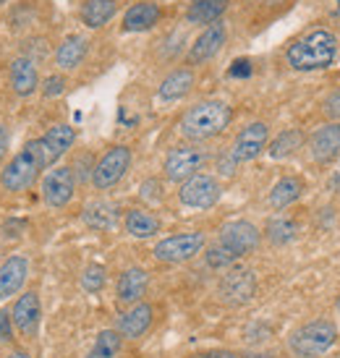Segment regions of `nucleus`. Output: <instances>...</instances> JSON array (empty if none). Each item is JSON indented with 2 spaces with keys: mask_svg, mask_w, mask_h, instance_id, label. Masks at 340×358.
I'll list each match as a JSON object with an SVG mask.
<instances>
[{
  "mask_svg": "<svg viewBox=\"0 0 340 358\" xmlns=\"http://www.w3.org/2000/svg\"><path fill=\"white\" fill-rule=\"evenodd\" d=\"M338 308H340V299H338Z\"/></svg>",
  "mask_w": 340,
  "mask_h": 358,
  "instance_id": "nucleus-42",
  "label": "nucleus"
},
{
  "mask_svg": "<svg viewBox=\"0 0 340 358\" xmlns=\"http://www.w3.org/2000/svg\"><path fill=\"white\" fill-rule=\"evenodd\" d=\"M37 141H40L42 162H45V170H48V168H52L71 147H73L76 131H73V126H69V123H58V126H52V129Z\"/></svg>",
  "mask_w": 340,
  "mask_h": 358,
  "instance_id": "nucleus-14",
  "label": "nucleus"
},
{
  "mask_svg": "<svg viewBox=\"0 0 340 358\" xmlns=\"http://www.w3.org/2000/svg\"><path fill=\"white\" fill-rule=\"evenodd\" d=\"M267 139H270V129H267V123H249L246 129L239 131V136L233 141V159L236 162H251V159H257L264 152L267 147Z\"/></svg>",
  "mask_w": 340,
  "mask_h": 358,
  "instance_id": "nucleus-13",
  "label": "nucleus"
},
{
  "mask_svg": "<svg viewBox=\"0 0 340 358\" xmlns=\"http://www.w3.org/2000/svg\"><path fill=\"white\" fill-rule=\"evenodd\" d=\"M230 73H233V76H249L251 73L249 60H236V63H233V69H230Z\"/></svg>",
  "mask_w": 340,
  "mask_h": 358,
  "instance_id": "nucleus-40",
  "label": "nucleus"
},
{
  "mask_svg": "<svg viewBox=\"0 0 340 358\" xmlns=\"http://www.w3.org/2000/svg\"><path fill=\"white\" fill-rule=\"evenodd\" d=\"M40 191H42V199H45L48 207H52V209L66 207V204L73 199V191H76V176H73V168H66V165L50 168L45 176H42Z\"/></svg>",
  "mask_w": 340,
  "mask_h": 358,
  "instance_id": "nucleus-9",
  "label": "nucleus"
},
{
  "mask_svg": "<svg viewBox=\"0 0 340 358\" xmlns=\"http://www.w3.org/2000/svg\"><path fill=\"white\" fill-rule=\"evenodd\" d=\"M222 45H225V24L215 21V24H210V27L197 37V42L191 45L189 63L191 66H199V63H204V60L215 58V55L220 52Z\"/></svg>",
  "mask_w": 340,
  "mask_h": 358,
  "instance_id": "nucleus-17",
  "label": "nucleus"
},
{
  "mask_svg": "<svg viewBox=\"0 0 340 358\" xmlns=\"http://www.w3.org/2000/svg\"><path fill=\"white\" fill-rule=\"evenodd\" d=\"M29 278V259L16 254L0 264V301L16 296Z\"/></svg>",
  "mask_w": 340,
  "mask_h": 358,
  "instance_id": "nucleus-16",
  "label": "nucleus"
},
{
  "mask_svg": "<svg viewBox=\"0 0 340 358\" xmlns=\"http://www.w3.org/2000/svg\"><path fill=\"white\" fill-rule=\"evenodd\" d=\"M13 340V319L8 308H0V343Z\"/></svg>",
  "mask_w": 340,
  "mask_h": 358,
  "instance_id": "nucleus-35",
  "label": "nucleus"
},
{
  "mask_svg": "<svg viewBox=\"0 0 340 358\" xmlns=\"http://www.w3.org/2000/svg\"><path fill=\"white\" fill-rule=\"evenodd\" d=\"M204 243H207V238H204V233H199V230H194V233H176V236H168L160 243H155L152 254H155L157 262L183 264V262L194 259L197 254H201Z\"/></svg>",
  "mask_w": 340,
  "mask_h": 358,
  "instance_id": "nucleus-5",
  "label": "nucleus"
},
{
  "mask_svg": "<svg viewBox=\"0 0 340 358\" xmlns=\"http://www.w3.org/2000/svg\"><path fill=\"white\" fill-rule=\"evenodd\" d=\"M218 290H220V299L225 303H230V306H243V303H249L257 296V278L246 267L228 269L222 275Z\"/></svg>",
  "mask_w": 340,
  "mask_h": 358,
  "instance_id": "nucleus-12",
  "label": "nucleus"
},
{
  "mask_svg": "<svg viewBox=\"0 0 340 358\" xmlns=\"http://www.w3.org/2000/svg\"><path fill=\"white\" fill-rule=\"evenodd\" d=\"M230 120H233V110H230L228 102L204 100V102H197L194 108H189L183 113L178 129L186 139L204 141L222 134L230 126Z\"/></svg>",
  "mask_w": 340,
  "mask_h": 358,
  "instance_id": "nucleus-1",
  "label": "nucleus"
},
{
  "mask_svg": "<svg viewBox=\"0 0 340 358\" xmlns=\"http://www.w3.org/2000/svg\"><path fill=\"white\" fill-rule=\"evenodd\" d=\"M191 87H194V71L178 69L162 79L160 90H157V97L165 102H176V100H180V97H186L191 92Z\"/></svg>",
  "mask_w": 340,
  "mask_h": 358,
  "instance_id": "nucleus-24",
  "label": "nucleus"
},
{
  "mask_svg": "<svg viewBox=\"0 0 340 358\" xmlns=\"http://www.w3.org/2000/svg\"><path fill=\"white\" fill-rule=\"evenodd\" d=\"M204 259H207V264H210L212 269H228L233 267L239 259L233 257L228 249H222L220 243H215V246H210L207 249V254H204Z\"/></svg>",
  "mask_w": 340,
  "mask_h": 358,
  "instance_id": "nucleus-32",
  "label": "nucleus"
},
{
  "mask_svg": "<svg viewBox=\"0 0 340 358\" xmlns=\"http://www.w3.org/2000/svg\"><path fill=\"white\" fill-rule=\"evenodd\" d=\"M131 168V150L129 147H111L105 152L97 165L92 168V186L97 191H108L115 183H120V178L126 176V170Z\"/></svg>",
  "mask_w": 340,
  "mask_h": 358,
  "instance_id": "nucleus-7",
  "label": "nucleus"
},
{
  "mask_svg": "<svg viewBox=\"0 0 340 358\" xmlns=\"http://www.w3.org/2000/svg\"><path fill=\"white\" fill-rule=\"evenodd\" d=\"M8 81L16 97H31V94L37 92V87H40V71H37L34 58L19 55V58L10 60Z\"/></svg>",
  "mask_w": 340,
  "mask_h": 358,
  "instance_id": "nucleus-15",
  "label": "nucleus"
},
{
  "mask_svg": "<svg viewBox=\"0 0 340 358\" xmlns=\"http://www.w3.org/2000/svg\"><path fill=\"white\" fill-rule=\"evenodd\" d=\"M120 343H123V338H120L118 329H102L92 350L87 353V358H115L120 350Z\"/></svg>",
  "mask_w": 340,
  "mask_h": 358,
  "instance_id": "nucleus-29",
  "label": "nucleus"
},
{
  "mask_svg": "<svg viewBox=\"0 0 340 358\" xmlns=\"http://www.w3.org/2000/svg\"><path fill=\"white\" fill-rule=\"evenodd\" d=\"M42 170H45L42 150L40 141L34 139L29 144H24V150L16 152L8 165L0 170V189L6 194H24L37 183Z\"/></svg>",
  "mask_w": 340,
  "mask_h": 358,
  "instance_id": "nucleus-3",
  "label": "nucleus"
},
{
  "mask_svg": "<svg viewBox=\"0 0 340 358\" xmlns=\"http://www.w3.org/2000/svg\"><path fill=\"white\" fill-rule=\"evenodd\" d=\"M63 92H66V76H60V73H52V76H48V79H45V84H42V94H45L48 100L58 97V94H63Z\"/></svg>",
  "mask_w": 340,
  "mask_h": 358,
  "instance_id": "nucleus-34",
  "label": "nucleus"
},
{
  "mask_svg": "<svg viewBox=\"0 0 340 358\" xmlns=\"http://www.w3.org/2000/svg\"><path fill=\"white\" fill-rule=\"evenodd\" d=\"M87 50H90V42L79 37V34H71L58 45L55 50V66L60 71H73L81 66V60L87 58Z\"/></svg>",
  "mask_w": 340,
  "mask_h": 358,
  "instance_id": "nucleus-22",
  "label": "nucleus"
},
{
  "mask_svg": "<svg viewBox=\"0 0 340 358\" xmlns=\"http://www.w3.org/2000/svg\"><path fill=\"white\" fill-rule=\"evenodd\" d=\"M141 196L144 199H150V201H160L162 199V186H160V180H144L141 183Z\"/></svg>",
  "mask_w": 340,
  "mask_h": 358,
  "instance_id": "nucleus-36",
  "label": "nucleus"
},
{
  "mask_svg": "<svg viewBox=\"0 0 340 358\" xmlns=\"http://www.w3.org/2000/svg\"><path fill=\"white\" fill-rule=\"evenodd\" d=\"M152 324V306L150 303H134V306L126 311V314H120L118 319V332H120V338H126V340H136L141 338L147 329H150Z\"/></svg>",
  "mask_w": 340,
  "mask_h": 358,
  "instance_id": "nucleus-20",
  "label": "nucleus"
},
{
  "mask_svg": "<svg viewBox=\"0 0 340 358\" xmlns=\"http://www.w3.org/2000/svg\"><path fill=\"white\" fill-rule=\"evenodd\" d=\"M335 55H338V40H335V34L317 29L293 42L288 48V52H285V60H288L290 69L296 71H320L332 66Z\"/></svg>",
  "mask_w": 340,
  "mask_h": 358,
  "instance_id": "nucleus-2",
  "label": "nucleus"
},
{
  "mask_svg": "<svg viewBox=\"0 0 340 358\" xmlns=\"http://www.w3.org/2000/svg\"><path fill=\"white\" fill-rule=\"evenodd\" d=\"M338 338V327L330 319H314L301 324L293 335L288 338V348L296 358H317L335 345Z\"/></svg>",
  "mask_w": 340,
  "mask_h": 358,
  "instance_id": "nucleus-4",
  "label": "nucleus"
},
{
  "mask_svg": "<svg viewBox=\"0 0 340 358\" xmlns=\"http://www.w3.org/2000/svg\"><path fill=\"white\" fill-rule=\"evenodd\" d=\"M115 10H118L115 0H84V6H81V24L87 29H100V27H105L115 16Z\"/></svg>",
  "mask_w": 340,
  "mask_h": 358,
  "instance_id": "nucleus-26",
  "label": "nucleus"
},
{
  "mask_svg": "<svg viewBox=\"0 0 340 358\" xmlns=\"http://www.w3.org/2000/svg\"><path fill=\"white\" fill-rule=\"evenodd\" d=\"M0 3H3V0H0Z\"/></svg>",
  "mask_w": 340,
  "mask_h": 358,
  "instance_id": "nucleus-43",
  "label": "nucleus"
},
{
  "mask_svg": "<svg viewBox=\"0 0 340 358\" xmlns=\"http://www.w3.org/2000/svg\"><path fill=\"white\" fill-rule=\"evenodd\" d=\"M296 222L288 217H275L267 222V238L272 241V243H278V246H283V243H288V241L296 238Z\"/></svg>",
  "mask_w": 340,
  "mask_h": 358,
  "instance_id": "nucleus-31",
  "label": "nucleus"
},
{
  "mask_svg": "<svg viewBox=\"0 0 340 358\" xmlns=\"http://www.w3.org/2000/svg\"><path fill=\"white\" fill-rule=\"evenodd\" d=\"M311 157L317 162H332L340 157V123H330L322 126L311 134Z\"/></svg>",
  "mask_w": 340,
  "mask_h": 358,
  "instance_id": "nucleus-18",
  "label": "nucleus"
},
{
  "mask_svg": "<svg viewBox=\"0 0 340 358\" xmlns=\"http://www.w3.org/2000/svg\"><path fill=\"white\" fill-rule=\"evenodd\" d=\"M105 269L100 264H92V267L84 269V275H81V288L87 290V293H100L105 288Z\"/></svg>",
  "mask_w": 340,
  "mask_h": 358,
  "instance_id": "nucleus-33",
  "label": "nucleus"
},
{
  "mask_svg": "<svg viewBox=\"0 0 340 358\" xmlns=\"http://www.w3.org/2000/svg\"><path fill=\"white\" fill-rule=\"evenodd\" d=\"M301 191H304V183H301L299 178H293V176L281 178L270 191V207L272 209H285L288 204H293V201L299 199Z\"/></svg>",
  "mask_w": 340,
  "mask_h": 358,
  "instance_id": "nucleus-28",
  "label": "nucleus"
},
{
  "mask_svg": "<svg viewBox=\"0 0 340 358\" xmlns=\"http://www.w3.org/2000/svg\"><path fill=\"white\" fill-rule=\"evenodd\" d=\"M220 183L207 173H197L194 178L183 180L178 191V199L183 207L191 209H210L220 201Z\"/></svg>",
  "mask_w": 340,
  "mask_h": 358,
  "instance_id": "nucleus-8",
  "label": "nucleus"
},
{
  "mask_svg": "<svg viewBox=\"0 0 340 358\" xmlns=\"http://www.w3.org/2000/svg\"><path fill=\"white\" fill-rule=\"evenodd\" d=\"M207 162V152L197 147V144H180V147H173L165 157V176L173 183H183V180L194 178Z\"/></svg>",
  "mask_w": 340,
  "mask_h": 358,
  "instance_id": "nucleus-6",
  "label": "nucleus"
},
{
  "mask_svg": "<svg viewBox=\"0 0 340 358\" xmlns=\"http://www.w3.org/2000/svg\"><path fill=\"white\" fill-rule=\"evenodd\" d=\"M8 147H10V131L0 123V159L8 155Z\"/></svg>",
  "mask_w": 340,
  "mask_h": 358,
  "instance_id": "nucleus-38",
  "label": "nucleus"
},
{
  "mask_svg": "<svg viewBox=\"0 0 340 358\" xmlns=\"http://www.w3.org/2000/svg\"><path fill=\"white\" fill-rule=\"evenodd\" d=\"M6 358H31V356L27 353V350H10V353Z\"/></svg>",
  "mask_w": 340,
  "mask_h": 358,
  "instance_id": "nucleus-41",
  "label": "nucleus"
},
{
  "mask_svg": "<svg viewBox=\"0 0 340 358\" xmlns=\"http://www.w3.org/2000/svg\"><path fill=\"white\" fill-rule=\"evenodd\" d=\"M162 10L157 3L152 0H141V3H134L126 16H123V29L126 31H150L157 21H160Z\"/></svg>",
  "mask_w": 340,
  "mask_h": 358,
  "instance_id": "nucleus-21",
  "label": "nucleus"
},
{
  "mask_svg": "<svg viewBox=\"0 0 340 358\" xmlns=\"http://www.w3.org/2000/svg\"><path fill=\"white\" fill-rule=\"evenodd\" d=\"M10 319H13V329L19 332L21 338L34 340L37 332H40V322H42V303L37 290H27L21 293L13 308H10Z\"/></svg>",
  "mask_w": 340,
  "mask_h": 358,
  "instance_id": "nucleus-11",
  "label": "nucleus"
},
{
  "mask_svg": "<svg viewBox=\"0 0 340 358\" xmlns=\"http://www.w3.org/2000/svg\"><path fill=\"white\" fill-rule=\"evenodd\" d=\"M147 285H150L147 269H141V267L126 269V272L118 278V288H115V293H118V303H123V306L139 303L141 296L147 293Z\"/></svg>",
  "mask_w": 340,
  "mask_h": 358,
  "instance_id": "nucleus-19",
  "label": "nucleus"
},
{
  "mask_svg": "<svg viewBox=\"0 0 340 358\" xmlns=\"http://www.w3.org/2000/svg\"><path fill=\"white\" fill-rule=\"evenodd\" d=\"M325 113H327V118L340 120V92H335L325 100Z\"/></svg>",
  "mask_w": 340,
  "mask_h": 358,
  "instance_id": "nucleus-37",
  "label": "nucleus"
},
{
  "mask_svg": "<svg viewBox=\"0 0 340 358\" xmlns=\"http://www.w3.org/2000/svg\"><path fill=\"white\" fill-rule=\"evenodd\" d=\"M228 10V0H191L186 19L189 24H215Z\"/></svg>",
  "mask_w": 340,
  "mask_h": 358,
  "instance_id": "nucleus-27",
  "label": "nucleus"
},
{
  "mask_svg": "<svg viewBox=\"0 0 340 358\" xmlns=\"http://www.w3.org/2000/svg\"><path fill=\"white\" fill-rule=\"evenodd\" d=\"M301 141H304V134H301L299 129L283 131L281 136H278V139L270 144V157H275V159L288 157V155H293V152L299 150Z\"/></svg>",
  "mask_w": 340,
  "mask_h": 358,
  "instance_id": "nucleus-30",
  "label": "nucleus"
},
{
  "mask_svg": "<svg viewBox=\"0 0 340 358\" xmlns=\"http://www.w3.org/2000/svg\"><path fill=\"white\" fill-rule=\"evenodd\" d=\"M81 217L92 230H100V233L102 230H113L118 225V207L111 201H92L84 207Z\"/></svg>",
  "mask_w": 340,
  "mask_h": 358,
  "instance_id": "nucleus-23",
  "label": "nucleus"
},
{
  "mask_svg": "<svg viewBox=\"0 0 340 358\" xmlns=\"http://www.w3.org/2000/svg\"><path fill=\"white\" fill-rule=\"evenodd\" d=\"M191 358H239V356L230 353V350H204V353H197V356Z\"/></svg>",
  "mask_w": 340,
  "mask_h": 358,
  "instance_id": "nucleus-39",
  "label": "nucleus"
},
{
  "mask_svg": "<svg viewBox=\"0 0 340 358\" xmlns=\"http://www.w3.org/2000/svg\"><path fill=\"white\" fill-rule=\"evenodd\" d=\"M260 228L254 222H249V220H233L228 225H222L218 243H220L222 249H228L236 259H241L260 246Z\"/></svg>",
  "mask_w": 340,
  "mask_h": 358,
  "instance_id": "nucleus-10",
  "label": "nucleus"
},
{
  "mask_svg": "<svg viewBox=\"0 0 340 358\" xmlns=\"http://www.w3.org/2000/svg\"><path fill=\"white\" fill-rule=\"evenodd\" d=\"M123 228L134 238H152L160 233V220L150 215L147 209H129L126 220H123Z\"/></svg>",
  "mask_w": 340,
  "mask_h": 358,
  "instance_id": "nucleus-25",
  "label": "nucleus"
}]
</instances>
